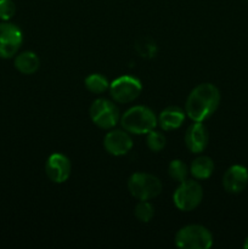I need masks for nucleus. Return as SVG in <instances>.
Returning a JSON list of instances; mask_svg holds the SVG:
<instances>
[{"mask_svg":"<svg viewBox=\"0 0 248 249\" xmlns=\"http://www.w3.org/2000/svg\"><path fill=\"white\" fill-rule=\"evenodd\" d=\"M220 104V91L212 83H202L192 89L185 104V113L194 122H204L213 116Z\"/></svg>","mask_w":248,"mask_h":249,"instance_id":"f257e3e1","label":"nucleus"},{"mask_svg":"<svg viewBox=\"0 0 248 249\" xmlns=\"http://www.w3.org/2000/svg\"><path fill=\"white\" fill-rule=\"evenodd\" d=\"M122 128L134 135H143L157 126L158 121L155 112L147 106L138 105L130 107L121 117Z\"/></svg>","mask_w":248,"mask_h":249,"instance_id":"f03ea898","label":"nucleus"},{"mask_svg":"<svg viewBox=\"0 0 248 249\" xmlns=\"http://www.w3.org/2000/svg\"><path fill=\"white\" fill-rule=\"evenodd\" d=\"M175 245L181 249H208L213 246V235L204 226L191 224L177 231Z\"/></svg>","mask_w":248,"mask_h":249,"instance_id":"7ed1b4c3","label":"nucleus"},{"mask_svg":"<svg viewBox=\"0 0 248 249\" xmlns=\"http://www.w3.org/2000/svg\"><path fill=\"white\" fill-rule=\"evenodd\" d=\"M162 182L157 177L148 173H134L128 180V190L138 201H150L159 196Z\"/></svg>","mask_w":248,"mask_h":249,"instance_id":"20e7f679","label":"nucleus"},{"mask_svg":"<svg viewBox=\"0 0 248 249\" xmlns=\"http://www.w3.org/2000/svg\"><path fill=\"white\" fill-rule=\"evenodd\" d=\"M203 199V189L196 180H185L180 182L173 195V202L179 211L191 212L201 204Z\"/></svg>","mask_w":248,"mask_h":249,"instance_id":"39448f33","label":"nucleus"},{"mask_svg":"<svg viewBox=\"0 0 248 249\" xmlns=\"http://www.w3.org/2000/svg\"><path fill=\"white\" fill-rule=\"evenodd\" d=\"M89 114L92 123L101 129H113L121 121V114L116 104L102 97L92 101Z\"/></svg>","mask_w":248,"mask_h":249,"instance_id":"423d86ee","label":"nucleus"},{"mask_svg":"<svg viewBox=\"0 0 248 249\" xmlns=\"http://www.w3.org/2000/svg\"><path fill=\"white\" fill-rule=\"evenodd\" d=\"M109 94L118 104H129L140 96L142 84L138 78L133 75H122L109 83Z\"/></svg>","mask_w":248,"mask_h":249,"instance_id":"0eeeda50","label":"nucleus"},{"mask_svg":"<svg viewBox=\"0 0 248 249\" xmlns=\"http://www.w3.org/2000/svg\"><path fill=\"white\" fill-rule=\"evenodd\" d=\"M23 41L22 31L14 23H0V58L14 57Z\"/></svg>","mask_w":248,"mask_h":249,"instance_id":"6e6552de","label":"nucleus"},{"mask_svg":"<svg viewBox=\"0 0 248 249\" xmlns=\"http://www.w3.org/2000/svg\"><path fill=\"white\" fill-rule=\"evenodd\" d=\"M133 139L130 133L121 129H112L105 135L104 147L109 155L114 157L124 156L133 148Z\"/></svg>","mask_w":248,"mask_h":249,"instance_id":"1a4fd4ad","label":"nucleus"},{"mask_svg":"<svg viewBox=\"0 0 248 249\" xmlns=\"http://www.w3.org/2000/svg\"><path fill=\"white\" fill-rule=\"evenodd\" d=\"M72 170V164L67 156L62 153H53L45 164L46 177L55 184L67 181Z\"/></svg>","mask_w":248,"mask_h":249,"instance_id":"9d476101","label":"nucleus"},{"mask_svg":"<svg viewBox=\"0 0 248 249\" xmlns=\"http://www.w3.org/2000/svg\"><path fill=\"white\" fill-rule=\"evenodd\" d=\"M209 134L203 122H194L185 133V145L192 153H201L206 150Z\"/></svg>","mask_w":248,"mask_h":249,"instance_id":"9b49d317","label":"nucleus"},{"mask_svg":"<svg viewBox=\"0 0 248 249\" xmlns=\"http://www.w3.org/2000/svg\"><path fill=\"white\" fill-rule=\"evenodd\" d=\"M248 185V169L241 164L231 165L223 177V187L229 194H240Z\"/></svg>","mask_w":248,"mask_h":249,"instance_id":"f8f14e48","label":"nucleus"},{"mask_svg":"<svg viewBox=\"0 0 248 249\" xmlns=\"http://www.w3.org/2000/svg\"><path fill=\"white\" fill-rule=\"evenodd\" d=\"M185 111L177 106H169L163 109L158 116V125L164 131L175 130L180 128L185 121Z\"/></svg>","mask_w":248,"mask_h":249,"instance_id":"ddd939ff","label":"nucleus"},{"mask_svg":"<svg viewBox=\"0 0 248 249\" xmlns=\"http://www.w3.org/2000/svg\"><path fill=\"white\" fill-rule=\"evenodd\" d=\"M15 68L22 74H33L39 70L40 60L33 51H23L15 57Z\"/></svg>","mask_w":248,"mask_h":249,"instance_id":"4468645a","label":"nucleus"},{"mask_svg":"<svg viewBox=\"0 0 248 249\" xmlns=\"http://www.w3.org/2000/svg\"><path fill=\"white\" fill-rule=\"evenodd\" d=\"M189 170L190 174L196 180H206L213 174L214 162L208 156H199L192 160Z\"/></svg>","mask_w":248,"mask_h":249,"instance_id":"2eb2a0df","label":"nucleus"},{"mask_svg":"<svg viewBox=\"0 0 248 249\" xmlns=\"http://www.w3.org/2000/svg\"><path fill=\"white\" fill-rule=\"evenodd\" d=\"M85 88L89 90L92 94H102L106 91L109 88V83L105 75L100 74V73H92V74L88 75L84 80Z\"/></svg>","mask_w":248,"mask_h":249,"instance_id":"dca6fc26","label":"nucleus"},{"mask_svg":"<svg viewBox=\"0 0 248 249\" xmlns=\"http://www.w3.org/2000/svg\"><path fill=\"white\" fill-rule=\"evenodd\" d=\"M189 173V167L181 160H173L169 163V165H168V174H169V177L174 181L179 182V184L187 180Z\"/></svg>","mask_w":248,"mask_h":249,"instance_id":"f3484780","label":"nucleus"},{"mask_svg":"<svg viewBox=\"0 0 248 249\" xmlns=\"http://www.w3.org/2000/svg\"><path fill=\"white\" fill-rule=\"evenodd\" d=\"M134 215L141 223H148L155 215V208L148 201H139L134 208Z\"/></svg>","mask_w":248,"mask_h":249,"instance_id":"a211bd4d","label":"nucleus"},{"mask_svg":"<svg viewBox=\"0 0 248 249\" xmlns=\"http://www.w3.org/2000/svg\"><path fill=\"white\" fill-rule=\"evenodd\" d=\"M146 143H147V147L150 148L152 152H159L163 148L165 147V143H167V139L159 131H156L155 129L151 130L150 133H147V138H146Z\"/></svg>","mask_w":248,"mask_h":249,"instance_id":"6ab92c4d","label":"nucleus"},{"mask_svg":"<svg viewBox=\"0 0 248 249\" xmlns=\"http://www.w3.org/2000/svg\"><path fill=\"white\" fill-rule=\"evenodd\" d=\"M135 49L139 53V55L142 56V57L151 58L153 56H156V53H157V45L150 38L139 39L135 44Z\"/></svg>","mask_w":248,"mask_h":249,"instance_id":"aec40b11","label":"nucleus"},{"mask_svg":"<svg viewBox=\"0 0 248 249\" xmlns=\"http://www.w3.org/2000/svg\"><path fill=\"white\" fill-rule=\"evenodd\" d=\"M16 14V5L12 0H0V19L9 21Z\"/></svg>","mask_w":248,"mask_h":249,"instance_id":"412c9836","label":"nucleus"},{"mask_svg":"<svg viewBox=\"0 0 248 249\" xmlns=\"http://www.w3.org/2000/svg\"><path fill=\"white\" fill-rule=\"evenodd\" d=\"M243 248L248 249V236H247V237H246V240H245V243H243Z\"/></svg>","mask_w":248,"mask_h":249,"instance_id":"4be33fe9","label":"nucleus"}]
</instances>
